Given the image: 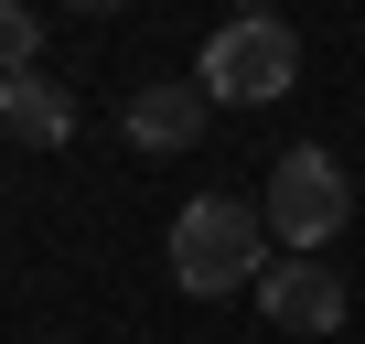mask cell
<instances>
[{
    "mask_svg": "<svg viewBox=\"0 0 365 344\" xmlns=\"http://www.w3.org/2000/svg\"><path fill=\"white\" fill-rule=\"evenodd\" d=\"M258 301H269L279 333H333V323H344V280H333V258H269Z\"/></svg>",
    "mask_w": 365,
    "mask_h": 344,
    "instance_id": "obj_4",
    "label": "cell"
},
{
    "mask_svg": "<svg viewBox=\"0 0 365 344\" xmlns=\"http://www.w3.org/2000/svg\"><path fill=\"white\" fill-rule=\"evenodd\" d=\"M205 76H182V86H140L129 97V151H194L205 140Z\"/></svg>",
    "mask_w": 365,
    "mask_h": 344,
    "instance_id": "obj_5",
    "label": "cell"
},
{
    "mask_svg": "<svg viewBox=\"0 0 365 344\" xmlns=\"http://www.w3.org/2000/svg\"><path fill=\"white\" fill-rule=\"evenodd\" d=\"M258 216H269V237H279L290 258H322V248L344 237V216H354V183H344V161H333V151L301 140V151H279Z\"/></svg>",
    "mask_w": 365,
    "mask_h": 344,
    "instance_id": "obj_3",
    "label": "cell"
},
{
    "mask_svg": "<svg viewBox=\"0 0 365 344\" xmlns=\"http://www.w3.org/2000/svg\"><path fill=\"white\" fill-rule=\"evenodd\" d=\"M172 280L194 301H226V290L269 280V216L237 205V194H194L172 216Z\"/></svg>",
    "mask_w": 365,
    "mask_h": 344,
    "instance_id": "obj_1",
    "label": "cell"
},
{
    "mask_svg": "<svg viewBox=\"0 0 365 344\" xmlns=\"http://www.w3.org/2000/svg\"><path fill=\"white\" fill-rule=\"evenodd\" d=\"M65 11H118V0H65Z\"/></svg>",
    "mask_w": 365,
    "mask_h": 344,
    "instance_id": "obj_8",
    "label": "cell"
},
{
    "mask_svg": "<svg viewBox=\"0 0 365 344\" xmlns=\"http://www.w3.org/2000/svg\"><path fill=\"white\" fill-rule=\"evenodd\" d=\"M33 44H43V11H33V0H0V76H22Z\"/></svg>",
    "mask_w": 365,
    "mask_h": 344,
    "instance_id": "obj_7",
    "label": "cell"
},
{
    "mask_svg": "<svg viewBox=\"0 0 365 344\" xmlns=\"http://www.w3.org/2000/svg\"><path fill=\"white\" fill-rule=\"evenodd\" d=\"M237 11H269V0H237Z\"/></svg>",
    "mask_w": 365,
    "mask_h": 344,
    "instance_id": "obj_9",
    "label": "cell"
},
{
    "mask_svg": "<svg viewBox=\"0 0 365 344\" xmlns=\"http://www.w3.org/2000/svg\"><path fill=\"white\" fill-rule=\"evenodd\" d=\"M0 129L33 140V151H65V140H76V97H65L43 65H22V76H0Z\"/></svg>",
    "mask_w": 365,
    "mask_h": 344,
    "instance_id": "obj_6",
    "label": "cell"
},
{
    "mask_svg": "<svg viewBox=\"0 0 365 344\" xmlns=\"http://www.w3.org/2000/svg\"><path fill=\"white\" fill-rule=\"evenodd\" d=\"M194 76H205V97L269 108V97H290V76H301V33H290L279 11H226L215 44L194 54Z\"/></svg>",
    "mask_w": 365,
    "mask_h": 344,
    "instance_id": "obj_2",
    "label": "cell"
}]
</instances>
